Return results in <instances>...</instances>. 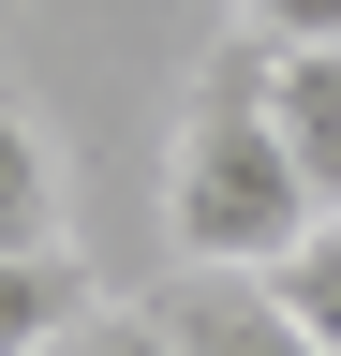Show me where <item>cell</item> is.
Returning a JSON list of instances; mask_svg holds the SVG:
<instances>
[{
	"instance_id": "cell-5",
	"label": "cell",
	"mask_w": 341,
	"mask_h": 356,
	"mask_svg": "<svg viewBox=\"0 0 341 356\" xmlns=\"http://www.w3.org/2000/svg\"><path fill=\"white\" fill-rule=\"evenodd\" d=\"M0 252H60V149L30 104H0Z\"/></svg>"
},
{
	"instance_id": "cell-9",
	"label": "cell",
	"mask_w": 341,
	"mask_h": 356,
	"mask_svg": "<svg viewBox=\"0 0 341 356\" xmlns=\"http://www.w3.org/2000/svg\"><path fill=\"white\" fill-rule=\"evenodd\" d=\"M0 30H15V0H0Z\"/></svg>"
},
{
	"instance_id": "cell-8",
	"label": "cell",
	"mask_w": 341,
	"mask_h": 356,
	"mask_svg": "<svg viewBox=\"0 0 341 356\" xmlns=\"http://www.w3.org/2000/svg\"><path fill=\"white\" fill-rule=\"evenodd\" d=\"M74 356H193V341L163 327V312H119V297H104L90 327H74Z\"/></svg>"
},
{
	"instance_id": "cell-2",
	"label": "cell",
	"mask_w": 341,
	"mask_h": 356,
	"mask_svg": "<svg viewBox=\"0 0 341 356\" xmlns=\"http://www.w3.org/2000/svg\"><path fill=\"white\" fill-rule=\"evenodd\" d=\"M163 327H178L193 356H326V341L297 327V312H282L267 282H238V267H208L193 297H163Z\"/></svg>"
},
{
	"instance_id": "cell-10",
	"label": "cell",
	"mask_w": 341,
	"mask_h": 356,
	"mask_svg": "<svg viewBox=\"0 0 341 356\" xmlns=\"http://www.w3.org/2000/svg\"><path fill=\"white\" fill-rule=\"evenodd\" d=\"M45 356H74V341H45Z\"/></svg>"
},
{
	"instance_id": "cell-3",
	"label": "cell",
	"mask_w": 341,
	"mask_h": 356,
	"mask_svg": "<svg viewBox=\"0 0 341 356\" xmlns=\"http://www.w3.org/2000/svg\"><path fill=\"white\" fill-rule=\"evenodd\" d=\"M267 104H282V149H297V178L341 208V44H267Z\"/></svg>"
},
{
	"instance_id": "cell-4",
	"label": "cell",
	"mask_w": 341,
	"mask_h": 356,
	"mask_svg": "<svg viewBox=\"0 0 341 356\" xmlns=\"http://www.w3.org/2000/svg\"><path fill=\"white\" fill-rule=\"evenodd\" d=\"M104 312V282L74 252H0V356H45V341H74Z\"/></svg>"
},
{
	"instance_id": "cell-6",
	"label": "cell",
	"mask_w": 341,
	"mask_h": 356,
	"mask_svg": "<svg viewBox=\"0 0 341 356\" xmlns=\"http://www.w3.org/2000/svg\"><path fill=\"white\" fill-rule=\"evenodd\" d=\"M267 297H282V312H297V327H312V341L341 356V208H326V222H312V238H297V252L267 267Z\"/></svg>"
},
{
	"instance_id": "cell-1",
	"label": "cell",
	"mask_w": 341,
	"mask_h": 356,
	"mask_svg": "<svg viewBox=\"0 0 341 356\" xmlns=\"http://www.w3.org/2000/svg\"><path fill=\"white\" fill-rule=\"evenodd\" d=\"M163 222H178L193 267H238V282H267V267L326 222V193H312L297 149H282L267 44H252V30H223L208 74L178 89V134H163Z\"/></svg>"
},
{
	"instance_id": "cell-7",
	"label": "cell",
	"mask_w": 341,
	"mask_h": 356,
	"mask_svg": "<svg viewBox=\"0 0 341 356\" xmlns=\"http://www.w3.org/2000/svg\"><path fill=\"white\" fill-rule=\"evenodd\" d=\"M252 44H341V0H223Z\"/></svg>"
}]
</instances>
